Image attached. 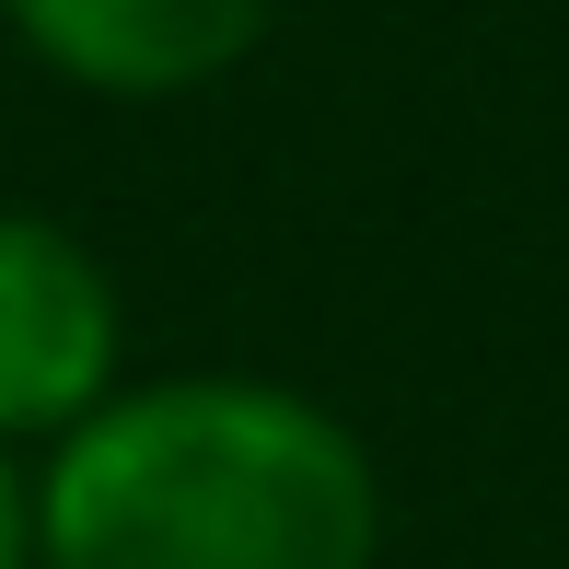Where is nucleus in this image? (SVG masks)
I'll list each match as a JSON object with an SVG mask.
<instances>
[{"mask_svg": "<svg viewBox=\"0 0 569 569\" xmlns=\"http://www.w3.org/2000/svg\"><path fill=\"white\" fill-rule=\"evenodd\" d=\"M383 477L291 383L106 396L36 477V569H372Z\"/></svg>", "mask_w": 569, "mask_h": 569, "instance_id": "f257e3e1", "label": "nucleus"}, {"mask_svg": "<svg viewBox=\"0 0 569 569\" xmlns=\"http://www.w3.org/2000/svg\"><path fill=\"white\" fill-rule=\"evenodd\" d=\"M117 279L59 221L0 210V442L82 430L117 396Z\"/></svg>", "mask_w": 569, "mask_h": 569, "instance_id": "f03ea898", "label": "nucleus"}, {"mask_svg": "<svg viewBox=\"0 0 569 569\" xmlns=\"http://www.w3.org/2000/svg\"><path fill=\"white\" fill-rule=\"evenodd\" d=\"M0 12H12V36L36 47L47 70L151 106V93L221 82V70L279 23V0H0Z\"/></svg>", "mask_w": 569, "mask_h": 569, "instance_id": "7ed1b4c3", "label": "nucleus"}, {"mask_svg": "<svg viewBox=\"0 0 569 569\" xmlns=\"http://www.w3.org/2000/svg\"><path fill=\"white\" fill-rule=\"evenodd\" d=\"M0 569H36V488L12 477V453H0Z\"/></svg>", "mask_w": 569, "mask_h": 569, "instance_id": "20e7f679", "label": "nucleus"}]
</instances>
